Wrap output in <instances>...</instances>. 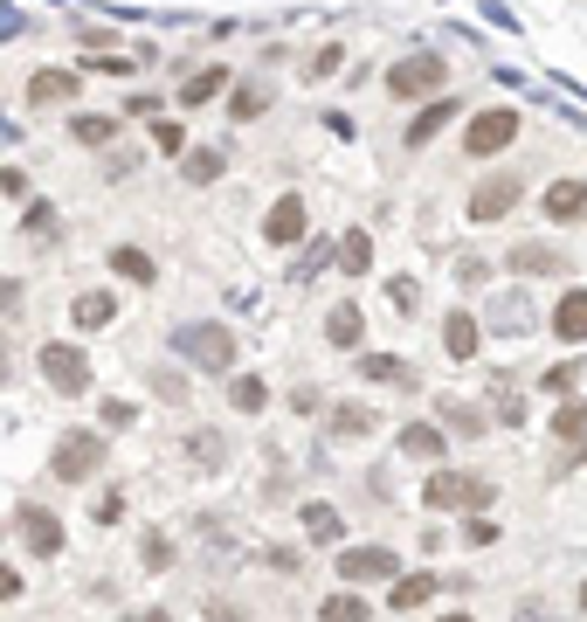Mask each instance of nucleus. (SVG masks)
I'll return each instance as SVG.
<instances>
[{
	"mask_svg": "<svg viewBox=\"0 0 587 622\" xmlns=\"http://www.w3.org/2000/svg\"><path fill=\"white\" fill-rule=\"evenodd\" d=\"M174 353L201 373H229L235 367V332L221 326V318H187V326H174Z\"/></svg>",
	"mask_w": 587,
	"mask_h": 622,
	"instance_id": "nucleus-1",
	"label": "nucleus"
},
{
	"mask_svg": "<svg viewBox=\"0 0 587 622\" xmlns=\"http://www.w3.org/2000/svg\"><path fill=\"white\" fill-rule=\"evenodd\" d=\"M498 498V484L477 478V470H429L422 478V505L429 512H484Z\"/></svg>",
	"mask_w": 587,
	"mask_h": 622,
	"instance_id": "nucleus-2",
	"label": "nucleus"
},
{
	"mask_svg": "<svg viewBox=\"0 0 587 622\" xmlns=\"http://www.w3.org/2000/svg\"><path fill=\"white\" fill-rule=\"evenodd\" d=\"M443 84H449L443 49H408L401 63L387 69V98H401V104H429V98H443Z\"/></svg>",
	"mask_w": 587,
	"mask_h": 622,
	"instance_id": "nucleus-3",
	"label": "nucleus"
},
{
	"mask_svg": "<svg viewBox=\"0 0 587 622\" xmlns=\"http://www.w3.org/2000/svg\"><path fill=\"white\" fill-rule=\"evenodd\" d=\"M104 470V429H63L49 449V478L55 484H90Z\"/></svg>",
	"mask_w": 587,
	"mask_h": 622,
	"instance_id": "nucleus-4",
	"label": "nucleus"
},
{
	"mask_svg": "<svg viewBox=\"0 0 587 622\" xmlns=\"http://www.w3.org/2000/svg\"><path fill=\"white\" fill-rule=\"evenodd\" d=\"M35 367H42V381L55 388V394H90V353L77 346V339H49L42 353H35Z\"/></svg>",
	"mask_w": 587,
	"mask_h": 622,
	"instance_id": "nucleus-5",
	"label": "nucleus"
},
{
	"mask_svg": "<svg viewBox=\"0 0 587 622\" xmlns=\"http://www.w3.org/2000/svg\"><path fill=\"white\" fill-rule=\"evenodd\" d=\"M511 139H519V111H511V104H490V111H477V118L463 125V153L477 160V166L511 153Z\"/></svg>",
	"mask_w": 587,
	"mask_h": 622,
	"instance_id": "nucleus-6",
	"label": "nucleus"
},
{
	"mask_svg": "<svg viewBox=\"0 0 587 622\" xmlns=\"http://www.w3.org/2000/svg\"><path fill=\"white\" fill-rule=\"evenodd\" d=\"M519 201H525V174H511V166H505V174H484L477 187H470L463 215H470V221L484 229V221H505V215H511Z\"/></svg>",
	"mask_w": 587,
	"mask_h": 622,
	"instance_id": "nucleus-7",
	"label": "nucleus"
},
{
	"mask_svg": "<svg viewBox=\"0 0 587 622\" xmlns=\"http://www.w3.org/2000/svg\"><path fill=\"white\" fill-rule=\"evenodd\" d=\"M311 236V201L305 194H277L263 215V250H297Z\"/></svg>",
	"mask_w": 587,
	"mask_h": 622,
	"instance_id": "nucleus-8",
	"label": "nucleus"
},
{
	"mask_svg": "<svg viewBox=\"0 0 587 622\" xmlns=\"http://www.w3.org/2000/svg\"><path fill=\"white\" fill-rule=\"evenodd\" d=\"M339 581H346V588L401 581V554H394V546H339Z\"/></svg>",
	"mask_w": 587,
	"mask_h": 622,
	"instance_id": "nucleus-9",
	"label": "nucleus"
},
{
	"mask_svg": "<svg viewBox=\"0 0 587 622\" xmlns=\"http://www.w3.org/2000/svg\"><path fill=\"white\" fill-rule=\"evenodd\" d=\"M505 270L511 277H525V284H533V277H566V270H574V256H566V250H553V242H519V250H511L505 256Z\"/></svg>",
	"mask_w": 587,
	"mask_h": 622,
	"instance_id": "nucleus-10",
	"label": "nucleus"
},
{
	"mask_svg": "<svg viewBox=\"0 0 587 622\" xmlns=\"http://www.w3.org/2000/svg\"><path fill=\"white\" fill-rule=\"evenodd\" d=\"M14 533H22V546H28L35 560H55V554H63V519L42 512V505H22V512H14Z\"/></svg>",
	"mask_w": 587,
	"mask_h": 622,
	"instance_id": "nucleus-11",
	"label": "nucleus"
},
{
	"mask_svg": "<svg viewBox=\"0 0 587 622\" xmlns=\"http://www.w3.org/2000/svg\"><path fill=\"white\" fill-rule=\"evenodd\" d=\"M539 215L560 221V229L587 221V180H546V187H539Z\"/></svg>",
	"mask_w": 587,
	"mask_h": 622,
	"instance_id": "nucleus-12",
	"label": "nucleus"
},
{
	"mask_svg": "<svg viewBox=\"0 0 587 622\" xmlns=\"http://www.w3.org/2000/svg\"><path fill=\"white\" fill-rule=\"evenodd\" d=\"M449 118H463V98H457V90H443V98H429L422 111H414V118H408V139H401V145H429L435 131H449Z\"/></svg>",
	"mask_w": 587,
	"mask_h": 622,
	"instance_id": "nucleus-13",
	"label": "nucleus"
},
{
	"mask_svg": "<svg viewBox=\"0 0 587 622\" xmlns=\"http://www.w3.org/2000/svg\"><path fill=\"white\" fill-rule=\"evenodd\" d=\"M477 346H484V312H449L443 318V353L449 360H477Z\"/></svg>",
	"mask_w": 587,
	"mask_h": 622,
	"instance_id": "nucleus-14",
	"label": "nucleus"
},
{
	"mask_svg": "<svg viewBox=\"0 0 587 622\" xmlns=\"http://www.w3.org/2000/svg\"><path fill=\"white\" fill-rule=\"evenodd\" d=\"M221 90H235V77H229L221 63H207V69H187V84L174 90V104H180V111H201V104H215Z\"/></svg>",
	"mask_w": 587,
	"mask_h": 622,
	"instance_id": "nucleus-15",
	"label": "nucleus"
},
{
	"mask_svg": "<svg viewBox=\"0 0 587 622\" xmlns=\"http://www.w3.org/2000/svg\"><path fill=\"white\" fill-rule=\"evenodd\" d=\"M553 339H560V346H587V284H566V291H560Z\"/></svg>",
	"mask_w": 587,
	"mask_h": 622,
	"instance_id": "nucleus-16",
	"label": "nucleus"
},
{
	"mask_svg": "<svg viewBox=\"0 0 587 622\" xmlns=\"http://www.w3.org/2000/svg\"><path fill=\"white\" fill-rule=\"evenodd\" d=\"M326 346H339V353H359V346H367V312H359L353 297H339V305L326 312Z\"/></svg>",
	"mask_w": 587,
	"mask_h": 622,
	"instance_id": "nucleus-17",
	"label": "nucleus"
},
{
	"mask_svg": "<svg viewBox=\"0 0 587 622\" xmlns=\"http://www.w3.org/2000/svg\"><path fill=\"white\" fill-rule=\"evenodd\" d=\"M77 69H35L28 77V104L35 111H55V104H77Z\"/></svg>",
	"mask_w": 587,
	"mask_h": 622,
	"instance_id": "nucleus-18",
	"label": "nucleus"
},
{
	"mask_svg": "<svg viewBox=\"0 0 587 622\" xmlns=\"http://www.w3.org/2000/svg\"><path fill=\"white\" fill-rule=\"evenodd\" d=\"M69 139L90 145V153H111L118 145V118L111 111H69Z\"/></svg>",
	"mask_w": 587,
	"mask_h": 622,
	"instance_id": "nucleus-19",
	"label": "nucleus"
},
{
	"mask_svg": "<svg viewBox=\"0 0 587 622\" xmlns=\"http://www.w3.org/2000/svg\"><path fill=\"white\" fill-rule=\"evenodd\" d=\"M111 318H118V297H111V291H77V297H69V326H77V332H104Z\"/></svg>",
	"mask_w": 587,
	"mask_h": 622,
	"instance_id": "nucleus-20",
	"label": "nucleus"
},
{
	"mask_svg": "<svg viewBox=\"0 0 587 622\" xmlns=\"http://www.w3.org/2000/svg\"><path fill=\"white\" fill-rule=\"evenodd\" d=\"M270 104H277V90L263 84V77H242V84L229 90V118H235V125H256Z\"/></svg>",
	"mask_w": 587,
	"mask_h": 622,
	"instance_id": "nucleus-21",
	"label": "nucleus"
},
{
	"mask_svg": "<svg viewBox=\"0 0 587 622\" xmlns=\"http://www.w3.org/2000/svg\"><path fill=\"white\" fill-rule=\"evenodd\" d=\"M221 174H229V153H221V145H187V160H180L187 187H215Z\"/></svg>",
	"mask_w": 587,
	"mask_h": 622,
	"instance_id": "nucleus-22",
	"label": "nucleus"
},
{
	"mask_svg": "<svg viewBox=\"0 0 587 622\" xmlns=\"http://www.w3.org/2000/svg\"><path fill=\"white\" fill-rule=\"evenodd\" d=\"M359 381H381V388H414V373H408V360L401 353H359Z\"/></svg>",
	"mask_w": 587,
	"mask_h": 622,
	"instance_id": "nucleus-23",
	"label": "nucleus"
},
{
	"mask_svg": "<svg viewBox=\"0 0 587 622\" xmlns=\"http://www.w3.org/2000/svg\"><path fill=\"white\" fill-rule=\"evenodd\" d=\"M111 270H118V277H125V284H145V291H153V284H159V263H153V256H145V250H139V242H118V250H111Z\"/></svg>",
	"mask_w": 587,
	"mask_h": 622,
	"instance_id": "nucleus-24",
	"label": "nucleus"
},
{
	"mask_svg": "<svg viewBox=\"0 0 587 622\" xmlns=\"http://www.w3.org/2000/svg\"><path fill=\"white\" fill-rule=\"evenodd\" d=\"M443 449H449V436L435 422H408L401 429V457H414V464H443Z\"/></svg>",
	"mask_w": 587,
	"mask_h": 622,
	"instance_id": "nucleus-25",
	"label": "nucleus"
},
{
	"mask_svg": "<svg viewBox=\"0 0 587 622\" xmlns=\"http://www.w3.org/2000/svg\"><path fill=\"white\" fill-rule=\"evenodd\" d=\"M297 519H305V540H311V546H339V540H346V519H339V505H318V498H311Z\"/></svg>",
	"mask_w": 587,
	"mask_h": 622,
	"instance_id": "nucleus-26",
	"label": "nucleus"
},
{
	"mask_svg": "<svg viewBox=\"0 0 587 622\" xmlns=\"http://www.w3.org/2000/svg\"><path fill=\"white\" fill-rule=\"evenodd\" d=\"M373 429H381V408H367V402H339L332 408V436L359 443V436H373Z\"/></svg>",
	"mask_w": 587,
	"mask_h": 622,
	"instance_id": "nucleus-27",
	"label": "nucleus"
},
{
	"mask_svg": "<svg viewBox=\"0 0 587 622\" xmlns=\"http://www.w3.org/2000/svg\"><path fill=\"white\" fill-rule=\"evenodd\" d=\"M339 270H346V277L373 270V229H346V236H339Z\"/></svg>",
	"mask_w": 587,
	"mask_h": 622,
	"instance_id": "nucleus-28",
	"label": "nucleus"
},
{
	"mask_svg": "<svg viewBox=\"0 0 587 622\" xmlns=\"http://www.w3.org/2000/svg\"><path fill=\"white\" fill-rule=\"evenodd\" d=\"M229 408L235 415H263V408H270V381H263V373H235V381H229Z\"/></svg>",
	"mask_w": 587,
	"mask_h": 622,
	"instance_id": "nucleus-29",
	"label": "nucleus"
},
{
	"mask_svg": "<svg viewBox=\"0 0 587 622\" xmlns=\"http://www.w3.org/2000/svg\"><path fill=\"white\" fill-rule=\"evenodd\" d=\"M187 457L201 470H221L229 464V436H221V429H187Z\"/></svg>",
	"mask_w": 587,
	"mask_h": 622,
	"instance_id": "nucleus-30",
	"label": "nucleus"
},
{
	"mask_svg": "<svg viewBox=\"0 0 587 622\" xmlns=\"http://www.w3.org/2000/svg\"><path fill=\"white\" fill-rule=\"evenodd\" d=\"M435 588H443V581H435L429 568H422V574H401V581L387 588V609H422V601H429Z\"/></svg>",
	"mask_w": 587,
	"mask_h": 622,
	"instance_id": "nucleus-31",
	"label": "nucleus"
},
{
	"mask_svg": "<svg viewBox=\"0 0 587 622\" xmlns=\"http://www.w3.org/2000/svg\"><path fill=\"white\" fill-rule=\"evenodd\" d=\"M318 622H373V609H367V595L339 588V595H326V601H318Z\"/></svg>",
	"mask_w": 587,
	"mask_h": 622,
	"instance_id": "nucleus-32",
	"label": "nucleus"
},
{
	"mask_svg": "<svg viewBox=\"0 0 587 622\" xmlns=\"http://www.w3.org/2000/svg\"><path fill=\"white\" fill-rule=\"evenodd\" d=\"M546 429H553L560 443H587V394H574V402H560V408H553V422H546Z\"/></svg>",
	"mask_w": 587,
	"mask_h": 622,
	"instance_id": "nucleus-33",
	"label": "nucleus"
},
{
	"mask_svg": "<svg viewBox=\"0 0 587 622\" xmlns=\"http://www.w3.org/2000/svg\"><path fill=\"white\" fill-rule=\"evenodd\" d=\"M387 305H394V318H422V305H429L422 277H387Z\"/></svg>",
	"mask_w": 587,
	"mask_h": 622,
	"instance_id": "nucleus-34",
	"label": "nucleus"
},
{
	"mask_svg": "<svg viewBox=\"0 0 587 622\" xmlns=\"http://www.w3.org/2000/svg\"><path fill=\"white\" fill-rule=\"evenodd\" d=\"M539 394H553V402H574L580 394V360H553L539 373Z\"/></svg>",
	"mask_w": 587,
	"mask_h": 622,
	"instance_id": "nucleus-35",
	"label": "nucleus"
},
{
	"mask_svg": "<svg viewBox=\"0 0 587 622\" xmlns=\"http://www.w3.org/2000/svg\"><path fill=\"white\" fill-rule=\"evenodd\" d=\"M187 145H194V139H187V125H180V118H153V153L187 160Z\"/></svg>",
	"mask_w": 587,
	"mask_h": 622,
	"instance_id": "nucleus-36",
	"label": "nucleus"
},
{
	"mask_svg": "<svg viewBox=\"0 0 587 622\" xmlns=\"http://www.w3.org/2000/svg\"><path fill=\"white\" fill-rule=\"evenodd\" d=\"M139 568H145V574H166V568H174V540H166V533H145V540H139Z\"/></svg>",
	"mask_w": 587,
	"mask_h": 622,
	"instance_id": "nucleus-37",
	"label": "nucleus"
},
{
	"mask_svg": "<svg viewBox=\"0 0 587 622\" xmlns=\"http://www.w3.org/2000/svg\"><path fill=\"white\" fill-rule=\"evenodd\" d=\"M55 229H63V215H55V207H49V201H35V207H28V215H22V236H28V242H49Z\"/></svg>",
	"mask_w": 587,
	"mask_h": 622,
	"instance_id": "nucleus-38",
	"label": "nucleus"
},
{
	"mask_svg": "<svg viewBox=\"0 0 587 622\" xmlns=\"http://www.w3.org/2000/svg\"><path fill=\"white\" fill-rule=\"evenodd\" d=\"M339 63H346V42H318V49L305 55V77L318 84V77H332V69H339Z\"/></svg>",
	"mask_w": 587,
	"mask_h": 622,
	"instance_id": "nucleus-39",
	"label": "nucleus"
},
{
	"mask_svg": "<svg viewBox=\"0 0 587 622\" xmlns=\"http://www.w3.org/2000/svg\"><path fill=\"white\" fill-rule=\"evenodd\" d=\"M490 326H498V332H525V326H533V318H525V297H498V305H490Z\"/></svg>",
	"mask_w": 587,
	"mask_h": 622,
	"instance_id": "nucleus-40",
	"label": "nucleus"
},
{
	"mask_svg": "<svg viewBox=\"0 0 587 622\" xmlns=\"http://www.w3.org/2000/svg\"><path fill=\"white\" fill-rule=\"evenodd\" d=\"M443 415H449V429H457V436H484V408H470V402H443Z\"/></svg>",
	"mask_w": 587,
	"mask_h": 622,
	"instance_id": "nucleus-41",
	"label": "nucleus"
},
{
	"mask_svg": "<svg viewBox=\"0 0 587 622\" xmlns=\"http://www.w3.org/2000/svg\"><path fill=\"white\" fill-rule=\"evenodd\" d=\"M463 546H498V525H490L484 512H463V533H457Z\"/></svg>",
	"mask_w": 587,
	"mask_h": 622,
	"instance_id": "nucleus-42",
	"label": "nucleus"
},
{
	"mask_svg": "<svg viewBox=\"0 0 587 622\" xmlns=\"http://www.w3.org/2000/svg\"><path fill=\"white\" fill-rule=\"evenodd\" d=\"M159 111H166L159 90H131V98H125V118H159Z\"/></svg>",
	"mask_w": 587,
	"mask_h": 622,
	"instance_id": "nucleus-43",
	"label": "nucleus"
},
{
	"mask_svg": "<svg viewBox=\"0 0 587 622\" xmlns=\"http://www.w3.org/2000/svg\"><path fill=\"white\" fill-rule=\"evenodd\" d=\"M153 394H159V402H187V373L159 367V373H153Z\"/></svg>",
	"mask_w": 587,
	"mask_h": 622,
	"instance_id": "nucleus-44",
	"label": "nucleus"
},
{
	"mask_svg": "<svg viewBox=\"0 0 587 622\" xmlns=\"http://www.w3.org/2000/svg\"><path fill=\"white\" fill-rule=\"evenodd\" d=\"M28 194V174L22 166H0V201H22Z\"/></svg>",
	"mask_w": 587,
	"mask_h": 622,
	"instance_id": "nucleus-45",
	"label": "nucleus"
},
{
	"mask_svg": "<svg viewBox=\"0 0 587 622\" xmlns=\"http://www.w3.org/2000/svg\"><path fill=\"white\" fill-rule=\"evenodd\" d=\"M98 415H104V429H131V422H139V408H131V402H104Z\"/></svg>",
	"mask_w": 587,
	"mask_h": 622,
	"instance_id": "nucleus-46",
	"label": "nucleus"
},
{
	"mask_svg": "<svg viewBox=\"0 0 587 622\" xmlns=\"http://www.w3.org/2000/svg\"><path fill=\"white\" fill-rule=\"evenodd\" d=\"M263 568H277V574H297V554H291V546H270V554H263Z\"/></svg>",
	"mask_w": 587,
	"mask_h": 622,
	"instance_id": "nucleus-47",
	"label": "nucleus"
},
{
	"mask_svg": "<svg viewBox=\"0 0 587 622\" xmlns=\"http://www.w3.org/2000/svg\"><path fill=\"white\" fill-rule=\"evenodd\" d=\"M0 318H22V284H14V277L0 284Z\"/></svg>",
	"mask_w": 587,
	"mask_h": 622,
	"instance_id": "nucleus-48",
	"label": "nucleus"
},
{
	"mask_svg": "<svg viewBox=\"0 0 587 622\" xmlns=\"http://www.w3.org/2000/svg\"><path fill=\"white\" fill-rule=\"evenodd\" d=\"M498 422H511V429L525 422V402H519V394H498Z\"/></svg>",
	"mask_w": 587,
	"mask_h": 622,
	"instance_id": "nucleus-49",
	"label": "nucleus"
},
{
	"mask_svg": "<svg viewBox=\"0 0 587 622\" xmlns=\"http://www.w3.org/2000/svg\"><path fill=\"white\" fill-rule=\"evenodd\" d=\"M98 519H104V525H118V519H125V498H118V492H104V498H98Z\"/></svg>",
	"mask_w": 587,
	"mask_h": 622,
	"instance_id": "nucleus-50",
	"label": "nucleus"
},
{
	"mask_svg": "<svg viewBox=\"0 0 587 622\" xmlns=\"http://www.w3.org/2000/svg\"><path fill=\"white\" fill-rule=\"evenodd\" d=\"M0 601H22V574H14L8 560H0Z\"/></svg>",
	"mask_w": 587,
	"mask_h": 622,
	"instance_id": "nucleus-51",
	"label": "nucleus"
},
{
	"mask_svg": "<svg viewBox=\"0 0 587 622\" xmlns=\"http://www.w3.org/2000/svg\"><path fill=\"white\" fill-rule=\"evenodd\" d=\"M139 166V153H125V145H111V160H104V174H131Z\"/></svg>",
	"mask_w": 587,
	"mask_h": 622,
	"instance_id": "nucleus-52",
	"label": "nucleus"
},
{
	"mask_svg": "<svg viewBox=\"0 0 587 622\" xmlns=\"http://www.w3.org/2000/svg\"><path fill=\"white\" fill-rule=\"evenodd\" d=\"M207 622H250V609H235V601H215V609H207Z\"/></svg>",
	"mask_w": 587,
	"mask_h": 622,
	"instance_id": "nucleus-53",
	"label": "nucleus"
},
{
	"mask_svg": "<svg viewBox=\"0 0 587 622\" xmlns=\"http://www.w3.org/2000/svg\"><path fill=\"white\" fill-rule=\"evenodd\" d=\"M139 622H174V615H166V609H153V615H139Z\"/></svg>",
	"mask_w": 587,
	"mask_h": 622,
	"instance_id": "nucleus-54",
	"label": "nucleus"
},
{
	"mask_svg": "<svg viewBox=\"0 0 587 622\" xmlns=\"http://www.w3.org/2000/svg\"><path fill=\"white\" fill-rule=\"evenodd\" d=\"M435 622H470V615H435Z\"/></svg>",
	"mask_w": 587,
	"mask_h": 622,
	"instance_id": "nucleus-55",
	"label": "nucleus"
},
{
	"mask_svg": "<svg viewBox=\"0 0 587 622\" xmlns=\"http://www.w3.org/2000/svg\"><path fill=\"white\" fill-rule=\"evenodd\" d=\"M0 367H8V339H0Z\"/></svg>",
	"mask_w": 587,
	"mask_h": 622,
	"instance_id": "nucleus-56",
	"label": "nucleus"
}]
</instances>
